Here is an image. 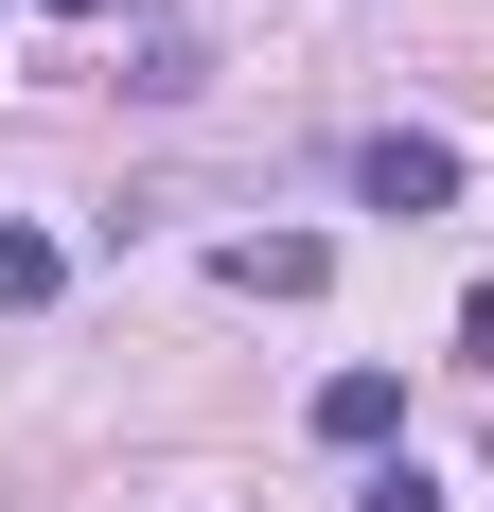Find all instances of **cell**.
<instances>
[{"mask_svg": "<svg viewBox=\"0 0 494 512\" xmlns=\"http://www.w3.org/2000/svg\"><path fill=\"white\" fill-rule=\"evenodd\" d=\"M353 195L371 212H459V142L442 124H371V142H353Z\"/></svg>", "mask_w": 494, "mask_h": 512, "instance_id": "obj_1", "label": "cell"}, {"mask_svg": "<svg viewBox=\"0 0 494 512\" xmlns=\"http://www.w3.org/2000/svg\"><path fill=\"white\" fill-rule=\"evenodd\" d=\"M406 424V371H336V389H318V442H389Z\"/></svg>", "mask_w": 494, "mask_h": 512, "instance_id": "obj_3", "label": "cell"}, {"mask_svg": "<svg viewBox=\"0 0 494 512\" xmlns=\"http://www.w3.org/2000/svg\"><path fill=\"white\" fill-rule=\"evenodd\" d=\"M230 283H247V301H318V283H336V248H318V230H247Z\"/></svg>", "mask_w": 494, "mask_h": 512, "instance_id": "obj_2", "label": "cell"}, {"mask_svg": "<svg viewBox=\"0 0 494 512\" xmlns=\"http://www.w3.org/2000/svg\"><path fill=\"white\" fill-rule=\"evenodd\" d=\"M53 18H106V0H53Z\"/></svg>", "mask_w": 494, "mask_h": 512, "instance_id": "obj_6", "label": "cell"}, {"mask_svg": "<svg viewBox=\"0 0 494 512\" xmlns=\"http://www.w3.org/2000/svg\"><path fill=\"white\" fill-rule=\"evenodd\" d=\"M353 512H442V477H424V460H389V477H371Z\"/></svg>", "mask_w": 494, "mask_h": 512, "instance_id": "obj_5", "label": "cell"}, {"mask_svg": "<svg viewBox=\"0 0 494 512\" xmlns=\"http://www.w3.org/2000/svg\"><path fill=\"white\" fill-rule=\"evenodd\" d=\"M53 283H71V265H53V230H0V318H36Z\"/></svg>", "mask_w": 494, "mask_h": 512, "instance_id": "obj_4", "label": "cell"}]
</instances>
